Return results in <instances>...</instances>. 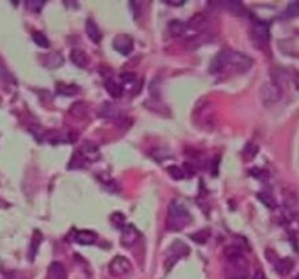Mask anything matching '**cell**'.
<instances>
[{
  "mask_svg": "<svg viewBox=\"0 0 299 279\" xmlns=\"http://www.w3.org/2000/svg\"><path fill=\"white\" fill-rule=\"evenodd\" d=\"M251 67H252V58L249 55L238 52V51L223 49L213 58V61L210 64V73L217 74L228 68H232V70H236L238 73H242V71L249 70Z\"/></svg>",
  "mask_w": 299,
  "mask_h": 279,
  "instance_id": "cell-1",
  "label": "cell"
},
{
  "mask_svg": "<svg viewBox=\"0 0 299 279\" xmlns=\"http://www.w3.org/2000/svg\"><path fill=\"white\" fill-rule=\"evenodd\" d=\"M191 215L188 213L187 207L181 201H172L169 204L168 211V227L171 230H183L184 227L190 223Z\"/></svg>",
  "mask_w": 299,
  "mask_h": 279,
  "instance_id": "cell-2",
  "label": "cell"
},
{
  "mask_svg": "<svg viewBox=\"0 0 299 279\" xmlns=\"http://www.w3.org/2000/svg\"><path fill=\"white\" fill-rule=\"evenodd\" d=\"M283 96V89L282 86H279L277 83L274 82H267L261 86L260 89V99L261 102L270 106V105H274L277 103Z\"/></svg>",
  "mask_w": 299,
  "mask_h": 279,
  "instance_id": "cell-3",
  "label": "cell"
},
{
  "mask_svg": "<svg viewBox=\"0 0 299 279\" xmlns=\"http://www.w3.org/2000/svg\"><path fill=\"white\" fill-rule=\"evenodd\" d=\"M190 252V249L188 246L183 243V242H180V240H177V242H174V245L168 249V253H166V258H165V268L166 271H169L177 261H180L183 256H185L187 253Z\"/></svg>",
  "mask_w": 299,
  "mask_h": 279,
  "instance_id": "cell-4",
  "label": "cell"
},
{
  "mask_svg": "<svg viewBox=\"0 0 299 279\" xmlns=\"http://www.w3.org/2000/svg\"><path fill=\"white\" fill-rule=\"evenodd\" d=\"M108 271L113 277H123L132 271V263L124 256H116L108 265Z\"/></svg>",
  "mask_w": 299,
  "mask_h": 279,
  "instance_id": "cell-5",
  "label": "cell"
},
{
  "mask_svg": "<svg viewBox=\"0 0 299 279\" xmlns=\"http://www.w3.org/2000/svg\"><path fill=\"white\" fill-rule=\"evenodd\" d=\"M113 47L121 55H129L133 51V39L129 35H118L113 41Z\"/></svg>",
  "mask_w": 299,
  "mask_h": 279,
  "instance_id": "cell-6",
  "label": "cell"
},
{
  "mask_svg": "<svg viewBox=\"0 0 299 279\" xmlns=\"http://www.w3.org/2000/svg\"><path fill=\"white\" fill-rule=\"evenodd\" d=\"M252 33H254V38L260 44H267L268 39H270V25L267 22L258 20L252 26Z\"/></svg>",
  "mask_w": 299,
  "mask_h": 279,
  "instance_id": "cell-7",
  "label": "cell"
},
{
  "mask_svg": "<svg viewBox=\"0 0 299 279\" xmlns=\"http://www.w3.org/2000/svg\"><path fill=\"white\" fill-rule=\"evenodd\" d=\"M79 154L88 160H97V159H100V148L97 147V144L92 141H85L81 146Z\"/></svg>",
  "mask_w": 299,
  "mask_h": 279,
  "instance_id": "cell-8",
  "label": "cell"
},
{
  "mask_svg": "<svg viewBox=\"0 0 299 279\" xmlns=\"http://www.w3.org/2000/svg\"><path fill=\"white\" fill-rule=\"evenodd\" d=\"M43 58H44V60H43V64H44L46 68H49V70H53V68L60 67L62 64H63V61H65L63 55H62L60 52H57V51L47 54V55H46V57H43Z\"/></svg>",
  "mask_w": 299,
  "mask_h": 279,
  "instance_id": "cell-9",
  "label": "cell"
},
{
  "mask_svg": "<svg viewBox=\"0 0 299 279\" xmlns=\"http://www.w3.org/2000/svg\"><path fill=\"white\" fill-rule=\"evenodd\" d=\"M75 239H76V242H78L79 245H83V246H89V245H94V243L97 242L98 236H97V233H95V231L79 230L78 233H76Z\"/></svg>",
  "mask_w": 299,
  "mask_h": 279,
  "instance_id": "cell-10",
  "label": "cell"
},
{
  "mask_svg": "<svg viewBox=\"0 0 299 279\" xmlns=\"http://www.w3.org/2000/svg\"><path fill=\"white\" fill-rule=\"evenodd\" d=\"M85 29H86V35H88V38H89L94 44H100L101 38H102V33H101L98 25H97L94 20L88 19V20H86V26H85Z\"/></svg>",
  "mask_w": 299,
  "mask_h": 279,
  "instance_id": "cell-11",
  "label": "cell"
},
{
  "mask_svg": "<svg viewBox=\"0 0 299 279\" xmlns=\"http://www.w3.org/2000/svg\"><path fill=\"white\" fill-rule=\"evenodd\" d=\"M70 60L72 63L79 68H85L89 64V57L86 55V52L82 49H72L70 52Z\"/></svg>",
  "mask_w": 299,
  "mask_h": 279,
  "instance_id": "cell-12",
  "label": "cell"
},
{
  "mask_svg": "<svg viewBox=\"0 0 299 279\" xmlns=\"http://www.w3.org/2000/svg\"><path fill=\"white\" fill-rule=\"evenodd\" d=\"M49 279H67L65 265L60 262H53L49 268Z\"/></svg>",
  "mask_w": 299,
  "mask_h": 279,
  "instance_id": "cell-13",
  "label": "cell"
},
{
  "mask_svg": "<svg viewBox=\"0 0 299 279\" xmlns=\"http://www.w3.org/2000/svg\"><path fill=\"white\" fill-rule=\"evenodd\" d=\"M222 6L232 15H236V16H242L245 15V7L241 1H236V0H228L225 3H222Z\"/></svg>",
  "mask_w": 299,
  "mask_h": 279,
  "instance_id": "cell-14",
  "label": "cell"
},
{
  "mask_svg": "<svg viewBox=\"0 0 299 279\" xmlns=\"http://www.w3.org/2000/svg\"><path fill=\"white\" fill-rule=\"evenodd\" d=\"M104 87L107 89V92L113 98H121V95H123V86H121V83L116 82V80H111V79L105 80L104 82Z\"/></svg>",
  "mask_w": 299,
  "mask_h": 279,
  "instance_id": "cell-15",
  "label": "cell"
},
{
  "mask_svg": "<svg viewBox=\"0 0 299 279\" xmlns=\"http://www.w3.org/2000/svg\"><path fill=\"white\" fill-rule=\"evenodd\" d=\"M168 31L171 32V35L174 36H183L185 32V22L183 20H178V19H174L168 23Z\"/></svg>",
  "mask_w": 299,
  "mask_h": 279,
  "instance_id": "cell-16",
  "label": "cell"
},
{
  "mask_svg": "<svg viewBox=\"0 0 299 279\" xmlns=\"http://www.w3.org/2000/svg\"><path fill=\"white\" fill-rule=\"evenodd\" d=\"M56 92L62 96H73L79 92V87L75 84H63V83H57L56 86Z\"/></svg>",
  "mask_w": 299,
  "mask_h": 279,
  "instance_id": "cell-17",
  "label": "cell"
},
{
  "mask_svg": "<svg viewBox=\"0 0 299 279\" xmlns=\"http://www.w3.org/2000/svg\"><path fill=\"white\" fill-rule=\"evenodd\" d=\"M69 114L76 118V119H83L86 114H88V109H86V105L83 102H76L72 105V108L69 109Z\"/></svg>",
  "mask_w": 299,
  "mask_h": 279,
  "instance_id": "cell-18",
  "label": "cell"
},
{
  "mask_svg": "<svg viewBox=\"0 0 299 279\" xmlns=\"http://www.w3.org/2000/svg\"><path fill=\"white\" fill-rule=\"evenodd\" d=\"M100 115L101 118H107V119H114L118 116V109H117L114 105H111V103H104L102 106H101L100 109Z\"/></svg>",
  "mask_w": 299,
  "mask_h": 279,
  "instance_id": "cell-19",
  "label": "cell"
},
{
  "mask_svg": "<svg viewBox=\"0 0 299 279\" xmlns=\"http://www.w3.org/2000/svg\"><path fill=\"white\" fill-rule=\"evenodd\" d=\"M137 237H139V231L136 230L134 227H132V226H129L127 230L124 231V234H123V245L124 246H132L134 242L137 240Z\"/></svg>",
  "mask_w": 299,
  "mask_h": 279,
  "instance_id": "cell-20",
  "label": "cell"
},
{
  "mask_svg": "<svg viewBox=\"0 0 299 279\" xmlns=\"http://www.w3.org/2000/svg\"><path fill=\"white\" fill-rule=\"evenodd\" d=\"M293 268V262L290 259H280L279 262L276 263V271L280 275H287Z\"/></svg>",
  "mask_w": 299,
  "mask_h": 279,
  "instance_id": "cell-21",
  "label": "cell"
},
{
  "mask_svg": "<svg viewBox=\"0 0 299 279\" xmlns=\"http://www.w3.org/2000/svg\"><path fill=\"white\" fill-rule=\"evenodd\" d=\"M257 150L258 147L254 144V143H248L244 150H242V157H244V160H247V162H251L255 156H257Z\"/></svg>",
  "mask_w": 299,
  "mask_h": 279,
  "instance_id": "cell-22",
  "label": "cell"
},
{
  "mask_svg": "<svg viewBox=\"0 0 299 279\" xmlns=\"http://www.w3.org/2000/svg\"><path fill=\"white\" fill-rule=\"evenodd\" d=\"M296 16H299V1H293V3H290V4L286 7V10L283 12V17L290 19V17Z\"/></svg>",
  "mask_w": 299,
  "mask_h": 279,
  "instance_id": "cell-23",
  "label": "cell"
},
{
  "mask_svg": "<svg viewBox=\"0 0 299 279\" xmlns=\"http://www.w3.org/2000/svg\"><path fill=\"white\" fill-rule=\"evenodd\" d=\"M33 41L38 47H41V48H49V45H50V42H49V39L46 38V35L41 32H34Z\"/></svg>",
  "mask_w": 299,
  "mask_h": 279,
  "instance_id": "cell-24",
  "label": "cell"
},
{
  "mask_svg": "<svg viewBox=\"0 0 299 279\" xmlns=\"http://www.w3.org/2000/svg\"><path fill=\"white\" fill-rule=\"evenodd\" d=\"M166 170H168V173H169L174 179H177V181L184 179V176H185V172H184L181 167H178V166H169Z\"/></svg>",
  "mask_w": 299,
  "mask_h": 279,
  "instance_id": "cell-25",
  "label": "cell"
},
{
  "mask_svg": "<svg viewBox=\"0 0 299 279\" xmlns=\"http://www.w3.org/2000/svg\"><path fill=\"white\" fill-rule=\"evenodd\" d=\"M191 239H193V240H196V242L200 243V245H203V243H206V240L209 239V231H206V230L199 231V233L193 234V236H191Z\"/></svg>",
  "mask_w": 299,
  "mask_h": 279,
  "instance_id": "cell-26",
  "label": "cell"
},
{
  "mask_svg": "<svg viewBox=\"0 0 299 279\" xmlns=\"http://www.w3.org/2000/svg\"><path fill=\"white\" fill-rule=\"evenodd\" d=\"M27 7H28L31 12H34V13H40L41 9L44 7V3H43V1H35V0H33V1H28V3H27Z\"/></svg>",
  "mask_w": 299,
  "mask_h": 279,
  "instance_id": "cell-27",
  "label": "cell"
},
{
  "mask_svg": "<svg viewBox=\"0 0 299 279\" xmlns=\"http://www.w3.org/2000/svg\"><path fill=\"white\" fill-rule=\"evenodd\" d=\"M111 220H113V224L116 226V227H123L124 224H126V218H124V215L120 213H116L111 215Z\"/></svg>",
  "mask_w": 299,
  "mask_h": 279,
  "instance_id": "cell-28",
  "label": "cell"
},
{
  "mask_svg": "<svg viewBox=\"0 0 299 279\" xmlns=\"http://www.w3.org/2000/svg\"><path fill=\"white\" fill-rule=\"evenodd\" d=\"M121 82L123 83H134L136 82V74L134 73H130V71H126V73H121Z\"/></svg>",
  "mask_w": 299,
  "mask_h": 279,
  "instance_id": "cell-29",
  "label": "cell"
}]
</instances>
